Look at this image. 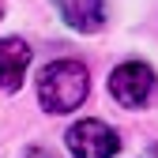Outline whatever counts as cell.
<instances>
[{
    "label": "cell",
    "mask_w": 158,
    "mask_h": 158,
    "mask_svg": "<svg viewBox=\"0 0 158 158\" xmlns=\"http://www.w3.org/2000/svg\"><path fill=\"white\" fill-rule=\"evenodd\" d=\"M90 94V72L79 60H53L38 72V102L45 113H72Z\"/></svg>",
    "instance_id": "1"
},
{
    "label": "cell",
    "mask_w": 158,
    "mask_h": 158,
    "mask_svg": "<svg viewBox=\"0 0 158 158\" xmlns=\"http://www.w3.org/2000/svg\"><path fill=\"white\" fill-rule=\"evenodd\" d=\"M154 90H158V75L143 60H124V64H117L113 75H109V94L124 109H143L154 98Z\"/></svg>",
    "instance_id": "2"
},
{
    "label": "cell",
    "mask_w": 158,
    "mask_h": 158,
    "mask_svg": "<svg viewBox=\"0 0 158 158\" xmlns=\"http://www.w3.org/2000/svg\"><path fill=\"white\" fill-rule=\"evenodd\" d=\"M64 143L75 158H113L117 151H121V135H117L106 121H94V117H87V121H75L64 135Z\"/></svg>",
    "instance_id": "3"
},
{
    "label": "cell",
    "mask_w": 158,
    "mask_h": 158,
    "mask_svg": "<svg viewBox=\"0 0 158 158\" xmlns=\"http://www.w3.org/2000/svg\"><path fill=\"white\" fill-rule=\"evenodd\" d=\"M30 64V45L23 38H0V90L15 94Z\"/></svg>",
    "instance_id": "4"
},
{
    "label": "cell",
    "mask_w": 158,
    "mask_h": 158,
    "mask_svg": "<svg viewBox=\"0 0 158 158\" xmlns=\"http://www.w3.org/2000/svg\"><path fill=\"white\" fill-rule=\"evenodd\" d=\"M64 23L79 34H98L106 27V0H53Z\"/></svg>",
    "instance_id": "5"
},
{
    "label": "cell",
    "mask_w": 158,
    "mask_h": 158,
    "mask_svg": "<svg viewBox=\"0 0 158 158\" xmlns=\"http://www.w3.org/2000/svg\"><path fill=\"white\" fill-rule=\"evenodd\" d=\"M23 158H53V154H49V151H42V147H30Z\"/></svg>",
    "instance_id": "6"
},
{
    "label": "cell",
    "mask_w": 158,
    "mask_h": 158,
    "mask_svg": "<svg viewBox=\"0 0 158 158\" xmlns=\"http://www.w3.org/2000/svg\"><path fill=\"white\" fill-rule=\"evenodd\" d=\"M0 15H4V8H0Z\"/></svg>",
    "instance_id": "7"
}]
</instances>
